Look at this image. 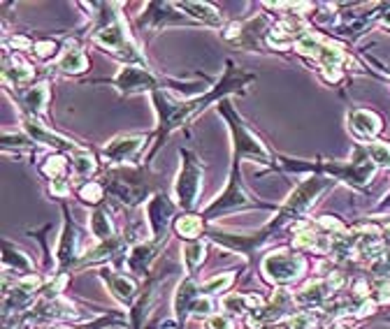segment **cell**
I'll return each mask as SVG.
<instances>
[{
    "instance_id": "obj_26",
    "label": "cell",
    "mask_w": 390,
    "mask_h": 329,
    "mask_svg": "<svg viewBox=\"0 0 390 329\" xmlns=\"http://www.w3.org/2000/svg\"><path fill=\"white\" fill-rule=\"evenodd\" d=\"M176 8L184 12L186 16H191L195 23L223 28V16L218 14V10L211 8V5H207V3H176Z\"/></svg>"
},
{
    "instance_id": "obj_37",
    "label": "cell",
    "mask_w": 390,
    "mask_h": 329,
    "mask_svg": "<svg viewBox=\"0 0 390 329\" xmlns=\"http://www.w3.org/2000/svg\"><path fill=\"white\" fill-rule=\"evenodd\" d=\"M235 281V271H225V273H218V276L209 278V281H205L200 285V292L203 295H218V292L228 290L230 285Z\"/></svg>"
},
{
    "instance_id": "obj_18",
    "label": "cell",
    "mask_w": 390,
    "mask_h": 329,
    "mask_svg": "<svg viewBox=\"0 0 390 329\" xmlns=\"http://www.w3.org/2000/svg\"><path fill=\"white\" fill-rule=\"evenodd\" d=\"M33 77H35V70L30 68L28 63H23V60L19 56H14V53L5 51V56H3V86L8 93L14 86H23V84L33 82Z\"/></svg>"
},
{
    "instance_id": "obj_34",
    "label": "cell",
    "mask_w": 390,
    "mask_h": 329,
    "mask_svg": "<svg viewBox=\"0 0 390 329\" xmlns=\"http://www.w3.org/2000/svg\"><path fill=\"white\" fill-rule=\"evenodd\" d=\"M205 251H207V246H205V241H200V239H198V241L184 243V251H181V253H184V265H186V269L191 271V273L205 262V255H207Z\"/></svg>"
},
{
    "instance_id": "obj_7",
    "label": "cell",
    "mask_w": 390,
    "mask_h": 329,
    "mask_svg": "<svg viewBox=\"0 0 390 329\" xmlns=\"http://www.w3.org/2000/svg\"><path fill=\"white\" fill-rule=\"evenodd\" d=\"M181 156V167L179 174L174 179V191H172V199L174 204L179 206L184 213H191L198 204L200 191H203V164H200V158L188 149L179 151Z\"/></svg>"
},
{
    "instance_id": "obj_33",
    "label": "cell",
    "mask_w": 390,
    "mask_h": 329,
    "mask_svg": "<svg viewBox=\"0 0 390 329\" xmlns=\"http://www.w3.org/2000/svg\"><path fill=\"white\" fill-rule=\"evenodd\" d=\"M65 169H68V160H65L63 154H51L49 158H45V162L40 164V172L45 174L49 181L65 179Z\"/></svg>"
},
{
    "instance_id": "obj_46",
    "label": "cell",
    "mask_w": 390,
    "mask_h": 329,
    "mask_svg": "<svg viewBox=\"0 0 390 329\" xmlns=\"http://www.w3.org/2000/svg\"><path fill=\"white\" fill-rule=\"evenodd\" d=\"M381 21H383V26L390 28V5H386V12H381Z\"/></svg>"
},
{
    "instance_id": "obj_1",
    "label": "cell",
    "mask_w": 390,
    "mask_h": 329,
    "mask_svg": "<svg viewBox=\"0 0 390 329\" xmlns=\"http://www.w3.org/2000/svg\"><path fill=\"white\" fill-rule=\"evenodd\" d=\"M255 82V75H249V72L240 70L233 60H225V70H223V77L207 90L205 95H198V97H188V100H176L172 93H168L165 88L156 90L151 93V102L156 107V114H158V130L154 135V149L144 156V164H149L154 160V156L161 151V146L165 144V139L172 135L174 130H181L186 123L198 117L205 107L209 105H218L221 100H225L228 95L233 93H246V86L249 84Z\"/></svg>"
},
{
    "instance_id": "obj_31",
    "label": "cell",
    "mask_w": 390,
    "mask_h": 329,
    "mask_svg": "<svg viewBox=\"0 0 390 329\" xmlns=\"http://www.w3.org/2000/svg\"><path fill=\"white\" fill-rule=\"evenodd\" d=\"M5 253H3V267L5 271H21V273H28L33 271V262L26 253H21L19 248H14L10 241L3 243Z\"/></svg>"
},
{
    "instance_id": "obj_43",
    "label": "cell",
    "mask_w": 390,
    "mask_h": 329,
    "mask_svg": "<svg viewBox=\"0 0 390 329\" xmlns=\"http://www.w3.org/2000/svg\"><path fill=\"white\" fill-rule=\"evenodd\" d=\"M316 225H319V228H323V230H330V234H334V232H337V234L346 232L344 225H341L334 216H321L319 221H316Z\"/></svg>"
},
{
    "instance_id": "obj_27",
    "label": "cell",
    "mask_w": 390,
    "mask_h": 329,
    "mask_svg": "<svg viewBox=\"0 0 390 329\" xmlns=\"http://www.w3.org/2000/svg\"><path fill=\"white\" fill-rule=\"evenodd\" d=\"M126 243H128V241L124 239V236H114V239H109V241H100V243H98V246L93 248V251H89L82 260L77 262V267L100 265V262H105V260H112L114 255L124 251Z\"/></svg>"
},
{
    "instance_id": "obj_23",
    "label": "cell",
    "mask_w": 390,
    "mask_h": 329,
    "mask_svg": "<svg viewBox=\"0 0 390 329\" xmlns=\"http://www.w3.org/2000/svg\"><path fill=\"white\" fill-rule=\"evenodd\" d=\"M30 320H68V318H77V308L75 304L68 302V300H51V302H45L42 306L33 308L28 315Z\"/></svg>"
},
{
    "instance_id": "obj_20",
    "label": "cell",
    "mask_w": 390,
    "mask_h": 329,
    "mask_svg": "<svg viewBox=\"0 0 390 329\" xmlns=\"http://www.w3.org/2000/svg\"><path fill=\"white\" fill-rule=\"evenodd\" d=\"M198 300H200V288L193 278H184V281L176 285L172 308H174V315H176V322H179V325H184L188 315L193 313V306Z\"/></svg>"
},
{
    "instance_id": "obj_9",
    "label": "cell",
    "mask_w": 390,
    "mask_h": 329,
    "mask_svg": "<svg viewBox=\"0 0 390 329\" xmlns=\"http://www.w3.org/2000/svg\"><path fill=\"white\" fill-rule=\"evenodd\" d=\"M260 267H263V276L272 285H288V283L300 281L304 276L307 262H304L302 255H295L282 248V251L267 253Z\"/></svg>"
},
{
    "instance_id": "obj_41",
    "label": "cell",
    "mask_w": 390,
    "mask_h": 329,
    "mask_svg": "<svg viewBox=\"0 0 390 329\" xmlns=\"http://www.w3.org/2000/svg\"><path fill=\"white\" fill-rule=\"evenodd\" d=\"M33 53H35L38 58H42V60H49L51 56L60 53V49H58V45H56L54 40H40V42H35Z\"/></svg>"
},
{
    "instance_id": "obj_28",
    "label": "cell",
    "mask_w": 390,
    "mask_h": 329,
    "mask_svg": "<svg viewBox=\"0 0 390 329\" xmlns=\"http://www.w3.org/2000/svg\"><path fill=\"white\" fill-rule=\"evenodd\" d=\"M89 228H91V234L95 236L98 243L100 241H109L114 239V223L112 218H109V213L105 206H95L93 211H91V218H89Z\"/></svg>"
},
{
    "instance_id": "obj_29",
    "label": "cell",
    "mask_w": 390,
    "mask_h": 329,
    "mask_svg": "<svg viewBox=\"0 0 390 329\" xmlns=\"http://www.w3.org/2000/svg\"><path fill=\"white\" fill-rule=\"evenodd\" d=\"M300 251H312V253H330L332 251V239L328 234H316L314 230H302L297 232V236L292 239Z\"/></svg>"
},
{
    "instance_id": "obj_22",
    "label": "cell",
    "mask_w": 390,
    "mask_h": 329,
    "mask_svg": "<svg viewBox=\"0 0 390 329\" xmlns=\"http://www.w3.org/2000/svg\"><path fill=\"white\" fill-rule=\"evenodd\" d=\"M161 248H163V243H158V241H142V243H137V246H133L126 258L128 269L137 271V273H149L151 262L156 260V255L161 253Z\"/></svg>"
},
{
    "instance_id": "obj_38",
    "label": "cell",
    "mask_w": 390,
    "mask_h": 329,
    "mask_svg": "<svg viewBox=\"0 0 390 329\" xmlns=\"http://www.w3.org/2000/svg\"><path fill=\"white\" fill-rule=\"evenodd\" d=\"M68 281H70V276L68 273H58L56 278H51V281H49L45 288L40 290V297L45 302H51V300H58V295L60 292H63V288L65 285H68Z\"/></svg>"
},
{
    "instance_id": "obj_2",
    "label": "cell",
    "mask_w": 390,
    "mask_h": 329,
    "mask_svg": "<svg viewBox=\"0 0 390 329\" xmlns=\"http://www.w3.org/2000/svg\"><path fill=\"white\" fill-rule=\"evenodd\" d=\"M82 8L93 10L89 12L93 16V30H91V40L95 42L100 49H107L114 56L124 58L126 65H146V60L142 56V51L137 49V45L130 38V30H128L126 19L121 16V12H117L121 5L117 3H82Z\"/></svg>"
},
{
    "instance_id": "obj_4",
    "label": "cell",
    "mask_w": 390,
    "mask_h": 329,
    "mask_svg": "<svg viewBox=\"0 0 390 329\" xmlns=\"http://www.w3.org/2000/svg\"><path fill=\"white\" fill-rule=\"evenodd\" d=\"M240 162H242L240 158L233 156V164H230V174H228V188H225L214 202L203 211L205 225L216 221V218H221V216H228V213H233V211H240V209H274L272 204L258 202V199H253L251 195H249V191L244 188V181H242Z\"/></svg>"
},
{
    "instance_id": "obj_42",
    "label": "cell",
    "mask_w": 390,
    "mask_h": 329,
    "mask_svg": "<svg viewBox=\"0 0 390 329\" xmlns=\"http://www.w3.org/2000/svg\"><path fill=\"white\" fill-rule=\"evenodd\" d=\"M72 191V184L68 179H54L49 181V193L54 195V197H68Z\"/></svg>"
},
{
    "instance_id": "obj_21",
    "label": "cell",
    "mask_w": 390,
    "mask_h": 329,
    "mask_svg": "<svg viewBox=\"0 0 390 329\" xmlns=\"http://www.w3.org/2000/svg\"><path fill=\"white\" fill-rule=\"evenodd\" d=\"M346 121H349L353 135L360 139H371L381 132V119L374 112H367V109H351L346 114Z\"/></svg>"
},
{
    "instance_id": "obj_25",
    "label": "cell",
    "mask_w": 390,
    "mask_h": 329,
    "mask_svg": "<svg viewBox=\"0 0 390 329\" xmlns=\"http://www.w3.org/2000/svg\"><path fill=\"white\" fill-rule=\"evenodd\" d=\"M332 285L328 278H323V281H309L300 292H295V304H300V306H323V304L328 302V297L332 295Z\"/></svg>"
},
{
    "instance_id": "obj_32",
    "label": "cell",
    "mask_w": 390,
    "mask_h": 329,
    "mask_svg": "<svg viewBox=\"0 0 390 329\" xmlns=\"http://www.w3.org/2000/svg\"><path fill=\"white\" fill-rule=\"evenodd\" d=\"M70 164H72V174H75L77 179H89V176H93V172L98 169L95 156L91 154V151H87V149L72 154Z\"/></svg>"
},
{
    "instance_id": "obj_40",
    "label": "cell",
    "mask_w": 390,
    "mask_h": 329,
    "mask_svg": "<svg viewBox=\"0 0 390 329\" xmlns=\"http://www.w3.org/2000/svg\"><path fill=\"white\" fill-rule=\"evenodd\" d=\"M30 142H33V139H30L28 135H19V132H14V135H12V132H8V130L3 132V149L5 151H10V149L26 151L30 146Z\"/></svg>"
},
{
    "instance_id": "obj_11",
    "label": "cell",
    "mask_w": 390,
    "mask_h": 329,
    "mask_svg": "<svg viewBox=\"0 0 390 329\" xmlns=\"http://www.w3.org/2000/svg\"><path fill=\"white\" fill-rule=\"evenodd\" d=\"M176 3H149L146 10L137 16V30H165L170 26H181V23H195L184 12H176Z\"/></svg>"
},
{
    "instance_id": "obj_14",
    "label": "cell",
    "mask_w": 390,
    "mask_h": 329,
    "mask_svg": "<svg viewBox=\"0 0 390 329\" xmlns=\"http://www.w3.org/2000/svg\"><path fill=\"white\" fill-rule=\"evenodd\" d=\"M174 209H176L174 199L168 197L165 193H156L154 197L146 202V223H149L151 228L154 241L165 243V234H168L170 223H172Z\"/></svg>"
},
{
    "instance_id": "obj_45",
    "label": "cell",
    "mask_w": 390,
    "mask_h": 329,
    "mask_svg": "<svg viewBox=\"0 0 390 329\" xmlns=\"http://www.w3.org/2000/svg\"><path fill=\"white\" fill-rule=\"evenodd\" d=\"M207 327L209 329H235L233 320L225 318V315H211L209 322H207Z\"/></svg>"
},
{
    "instance_id": "obj_8",
    "label": "cell",
    "mask_w": 390,
    "mask_h": 329,
    "mask_svg": "<svg viewBox=\"0 0 390 329\" xmlns=\"http://www.w3.org/2000/svg\"><path fill=\"white\" fill-rule=\"evenodd\" d=\"M270 16L258 14L249 21H233L228 26H223L221 38L230 42L235 49H246V51H260L263 42L267 45V35H270Z\"/></svg>"
},
{
    "instance_id": "obj_24",
    "label": "cell",
    "mask_w": 390,
    "mask_h": 329,
    "mask_svg": "<svg viewBox=\"0 0 390 329\" xmlns=\"http://www.w3.org/2000/svg\"><path fill=\"white\" fill-rule=\"evenodd\" d=\"M100 278L107 283L109 292L121 302V304H133L137 297V283L133 281L130 276H124V273H109V271H100Z\"/></svg>"
},
{
    "instance_id": "obj_30",
    "label": "cell",
    "mask_w": 390,
    "mask_h": 329,
    "mask_svg": "<svg viewBox=\"0 0 390 329\" xmlns=\"http://www.w3.org/2000/svg\"><path fill=\"white\" fill-rule=\"evenodd\" d=\"M174 232L186 241H198V236L203 234L205 221L203 216H195V213H181L174 218Z\"/></svg>"
},
{
    "instance_id": "obj_6",
    "label": "cell",
    "mask_w": 390,
    "mask_h": 329,
    "mask_svg": "<svg viewBox=\"0 0 390 329\" xmlns=\"http://www.w3.org/2000/svg\"><path fill=\"white\" fill-rule=\"evenodd\" d=\"M105 191L117 197L119 202H124L126 206H142L154 197V186L149 184L146 174L142 169H126V167H114L112 172L105 174L102 179Z\"/></svg>"
},
{
    "instance_id": "obj_39",
    "label": "cell",
    "mask_w": 390,
    "mask_h": 329,
    "mask_svg": "<svg viewBox=\"0 0 390 329\" xmlns=\"http://www.w3.org/2000/svg\"><path fill=\"white\" fill-rule=\"evenodd\" d=\"M367 151L369 160L374 164H381V167H388L390 169V146L388 144H381V142H371L369 146H365Z\"/></svg>"
},
{
    "instance_id": "obj_47",
    "label": "cell",
    "mask_w": 390,
    "mask_h": 329,
    "mask_svg": "<svg viewBox=\"0 0 390 329\" xmlns=\"http://www.w3.org/2000/svg\"><path fill=\"white\" fill-rule=\"evenodd\" d=\"M51 329H75V327H65V325H56V327H51Z\"/></svg>"
},
{
    "instance_id": "obj_48",
    "label": "cell",
    "mask_w": 390,
    "mask_h": 329,
    "mask_svg": "<svg viewBox=\"0 0 390 329\" xmlns=\"http://www.w3.org/2000/svg\"><path fill=\"white\" fill-rule=\"evenodd\" d=\"M5 329H19V327H5Z\"/></svg>"
},
{
    "instance_id": "obj_19",
    "label": "cell",
    "mask_w": 390,
    "mask_h": 329,
    "mask_svg": "<svg viewBox=\"0 0 390 329\" xmlns=\"http://www.w3.org/2000/svg\"><path fill=\"white\" fill-rule=\"evenodd\" d=\"M56 258L60 267H68L77 258V225L72 221L70 209L63 204V230H60V241L56 248Z\"/></svg>"
},
{
    "instance_id": "obj_44",
    "label": "cell",
    "mask_w": 390,
    "mask_h": 329,
    "mask_svg": "<svg viewBox=\"0 0 390 329\" xmlns=\"http://www.w3.org/2000/svg\"><path fill=\"white\" fill-rule=\"evenodd\" d=\"M211 310H214V304H211L209 297H205V300L195 302L191 315H195V318H205V315H209V318H211Z\"/></svg>"
},
{
    "instance_id": "obj_13",
    "label": "cell",
    "mask_w": 390,
    "mask_h": 329,
    "mask_svg": "<svg viewBox=\"0 0 390 329\" xmlns=\"http://www.w3.org/2000/svg\"><path fill=\"white\" fill-rule=\"evenodd\" d=\"M21 127L35 144L49 146V149H54L56 154H77V151L84 149V146H79L77 142H72L70 137H63V135H58V132H54L51 127H47L35 117H23Z\"/></svg>"
},
{
    "instance_id": "obj_16",
    "label": "cell",
    "mask_w": 390,
    "mask_h": 329,
    "mask_svg": "<svg viewBox=\"0 0 390 329\" xmlns=\"http://www.w3.org/2000/svg\"><path fill=\"white\" fill-rule=\"evenodd\" d=\"M51 68L56 72H63V75H70V77L84 75V72L89 70V56L77 40H68L63 45V49H60L58 60L51 65Z\"/></svg>"
},
{
    "instance_id": "obj_35",
    "label": "cell",
    "mask_w": 390,
    "mask_h": 329,
    "mask_svg": "<svg viewBox=\"0 0 390 329\" xmlns=\"http://www.w3.org/2000/svg\"><path fill=\"white\" fill-rule=\"evenodd\" d=\"M151 297H154V288H149L144 292L142 297L135 302V306L130 308V329H142V322L149 313V306H151Z\"/></svg>"
},
{
    "instance_id": "obj_15",
    "label": "cell",
    "mask_w": 390,
    "mask_h": 329,
    "mask_svg": "<svg viewBox=\"0 0 390 329\" xmlns=\"http://www.w3.org/2000/svg\"><path fill=\"white\" fill-rule=\"evenodd\" d=\"M146 142H151L149 135H119L109 139L100 156L107 164H126L135 160Z\"/></svg>"
},
{
    "instance_id": "obj_36",
    "label": "cell",
    "mask_w": 390,
    "mask_h": 329,
    "mask_svg": "<svg viewBox=\"0 0 390 329\" xmlns=\"http://www.w3.org/2000/svg\"><path fill=\"white\" fill-rule=\"evenodd\" d=\"M77 195L87 204H98V206H100L102 199H105V186H102L100 181H84V184L77 188Z\"/></svg>"
},
{
    "instance_id": "obj_12",
    "label": "cell",
    "mask_w": 390,
    "mask_h": 329,
    "mask_svg": "<svg viewBox=\"0 0 390 329\" xmlns=\"http://www.w3.org/2000/svg\"><path fill=\"white\" fill-rule=\"evenodd\" d=\"M292 304H295V295H290L288 290L279 288L274 292L272 302L263 304L260 308H255L253 313H249L246 325L249 327H267V325H277V322H284V318H288L292 313Z\"/></svg>"
},
{
    "instance_id": "obj_10",
    "label": "cell",
    "mask_w": 390,
    "mask_h": 329,
    "mask_svg": "<svg viewBox=\"0 0 390 329\" xmlns=\"http://www.w3.org/2000/svg\"><path fill=\"white\" fill-rule=\"evenodd\" d=\"M112 86L119 90L121 95H137V93H156L163 88V82L154 72L144 65H124L119 75L112 79Z\"/></svg>"
},
{
    "instance_id": "obj_3",
    "label": "cell",
    "mask_w": 390,
    "mask_h": 329,
    "mask_svg": "<svg viewBox=\"0 0 390 329\" xmlns=\"http://www.w3.org/2000/svg\"><path fill=\"white\" fill-rule=\"evenodd\" d=\"M279 162L284 164L290 172H314L321 176H328L332 181H341V184L351 186V188H363L369 184V179L374 176L376 164L369 160L365 146H356L353 158L349 162H339V160H325V162H300V160H290V158H279Z\"/></svg>"
},
{
    "instance_id": "obj_17",
    "label": "cell",
    "mask_w": 390,
    "mask_h": 329,
    "mask_svg": "<svg viewBox=\"0 0 390 329\" xmlns=\"http://www.w3.org/2000/svg\"><path fill=\"white\" fill-rule=\"evenodd\" d=\"M49 93H51L49 82H40V84H33V86L23 88V90H19V93H12V95H14V100L19 102L23 117L40 119L42 114H45V109H47Z\"/></svg>"
},
{
    "instance_id": "obj_5",
    "label": "cell",
    "mask_w": 390,
    "mask_h": 329,
    "mask_svg": "<svg viewBox=\"0 0 390 329\" xmlns=\"http://www.w3.org/2000/svg\"><path fill=\"white\" fill-rule=\"evenodd\" d=\"M216 112L225 119V123L230 127V135H233V156H237L240 160H253V162H263V164H272L274 158L267 151V146L260 142L258 135H253L244 121L240 119V114L235 112L233 102L225 97L216 105Z\"/></svg>"
}]
</instances>
